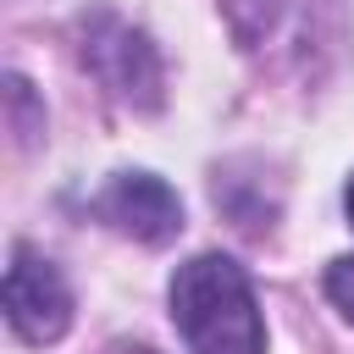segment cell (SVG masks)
<instances>
[{
	"label": "cell",
	"instance_id": "cell-1",
	"mask_svg": "<svg viewBox=\"0 0 354 354\" xmlns=\"http://www.w3.org/2000/svg\"><path fill=\"white\" fill-rule=\"evenodd\" d=\"M171 321L188 354H266V321L238 260L194 254L171 277Z\"/></svg>",
	"mask_w": 354,
	"mask_h": 354
},
{
	"label": "cell",
	"instance_id": "cell-2",
	"mask_svg": "<svg viewBox=\"0 0 354 354\" xmlns=\"http://www.w3.org/2000/svg\"><path fill=\"white\" fill-rule=\"evenodd\" d=\"M77 50H83V66L122 100V105H138V111H155L160 105V55H155V44L138 33V28H127L122 17H111V11H94V17H83V28H77Z\"/></svg>",
	"mask_w": 354,
	"mask_h": 354
},
{
	"label": "cell",
	"instance_id": "cell-3",
	"mask_svg": "<svg viewBox=\"0 0 354 354\" xmlns=\"http://www.w3.org/2000/svg\"><path fill=\"white\" fill-rule=\"evenodd\" d=\"M6 321H11V332L22 343H55L72 326V288L33 249H11V266H6Z\"/></svg>",
	"mask_w": 354,
	"mask_h": 354
},
{
	"label": "cell",
	"instance_id": "cell-4",
	"mask_svg": "<svg viewBox=\"0 0 354 354\" xmlns=\"http://www.w3.org/2000/svg\"><path fill=\"white\" fill-rule=\"evenodd\" d=\"M94 216L138 243H171L183 232V199L149 171H116L94 199Z\"/></svg>",
	"mask_w": 354,
	"mask_h": 354
},
{
	"label": "cell",
	"instance_id": "cell-5",
	"mask_svg": "<svg viewBox=\"0 0 354 354\" xmlns=\"http://www.w3.org/2000/svg\"><path fill=\"white\" fill-rule=\"evenodd\" d=\"M326 299L343 310V321H354V254L326 266Z\"/></svg>",
	"mask_w": 354,
	"mask_h": 354
},
{
	"label": "cell",
	"instance_id": "cell-6",
	"mask_svg": "<svg viewBox=\"0 0 354 354\" xmlns=\"http://www.w3.org/2000/svg\"><path fill=\"white\" fill-rule=\"evenodd\" d=\"M111 354H155V348H144V343H122V348H111Z\"/></svg>",
	"mask_w": 354,
	"mask_h": 354
},
{
	"label": "cell",
	"instance_id": "cell-7",
	"mask_svg": "<svg viewBox=\"0 0 354 354\" xmlns=\"http://www.w3.org/2000/svg\"><path fill=\"white\" fill-rule=\"evenodd\" d=\"M343 205H348V221H354V177H348V188H343Z\"/></svg>",
	"mask_w": 354,
	"mask_h": 354
}]
</instances>
